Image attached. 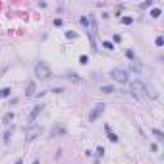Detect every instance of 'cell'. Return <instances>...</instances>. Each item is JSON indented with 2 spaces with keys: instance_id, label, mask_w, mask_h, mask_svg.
<instances>
[{
  "instance_id": "obj_1",
  "label": "cell",
  "mask_w": 164,
  "mask_h": 164,
  "mask_svg": "<svg viewBox=\"0 0 164 164\" xmlns=\"http://www.w3.org/2000/svg\"><path fill=\"white\" fill-rule=\"evenodd\" d=\"M129 93L135 95V97H149V87L139 79H133L129 83Z\"/></svg>"
},
{
  "instance_id": "obj_2",
  "label": "cell",
  "mask_w": 164,
  "mask_h": 164,
  "mask_svg": "<svg viewBox=\"0 0 164 164\" xmlns=\"http://www.w3.org/2000/svg\"><path fill=\"white\" fill-rule=\"evenodd\" d=\"M35 75H37V77H41V79H50L52 72H50V68L46 66L45 62H39L37 66H35Z\"/></svg>"
},
{
  "instance_id": "obj_3",
  "label": "cell",
  "mask_w": 164,
  "mask_h": 164,
  "mask_svg": "<svg viewBox=\"0 0 164 164\" xmlns=\"http://www.w3.org/2000/svg\"><path fill=\"white\" fill-rule=\"evenodd\" d=\"M110 77L114 79V81H118V83H127L129 74H127L126 70H122V68H114V70L110 72Z\"/></svg>"
},
{
  "instance_id": "obj_4",
  "label": "cell",
  "mask_w": 164,
  "mask_h": 164,
  "mask_svg": "<svg viewBox=\"0 0 164 164\" xmlns=\"http://www.w3.org/2000/svg\"><path fill=\"white\" fill-rule=\"evenodd\" d=\"M37 135H41V126L29 124V126L25 127V139H27V141H33V139H37Z\"/></svg>"
},
{
  "instance_id": "obj_5",
  "label": "cell",
  "mask_w": 164,
  "mask_h": 164,
  "mask_svg": "<svg viewBox=\"0 0 164 164\" xmlns=\"http://www.w3.org/2000/svg\"><path fill=\"white\" fill-rule=\"evenodd\" d=\"M104 108H106V106L102 104V102H98V104H95V106H93V110L89 112V116H87V120H89V122H95V120H98L100 116H102V112H104Z\"/></svg>"
},
{
  "instance_id": "obj_6",
  "label": "cell",
  "mask_w": 164,
  "mask_h": 164,
  "mask_svg": "<svg viewBox=\"0 0 164 164\" xmlns=\"http://www.w3.org/2000/svg\"><path fill=\"white\" fill-rule=\"evenodd\" d=\"M43 108H45V104H37V106H33V110H31V114H29V124H33V122H35V120H37V116L39 114H41V112H43Z\"/></svg>"
},
{
  "instance_id": "obj_7",
  "label": "cell",
  "mask_w": 164,
  "mask_h": 164,
  "mask_svg": "<svg viewBox=\"0 0 164 164\" xmlns=\"http://www.w3.org/2000/svg\"><path fill=\"white\" fill-rule=\"evenodd\" d=\"M66 133H68L66 126H56V127H52V131H50L52 137H62V135H66Z\"/></svg>"
},
{
  "instance_id": "obj_8",
  "label": "cell",
  "mask_w": 164,
  "mask_h": 164,
  "mask_svg": "<svg viewBox=\"0 0 164 164\" xmlns=\"http://www.w3.org/2000/svg\"><path fill=\"white\" fill-rule=\"evenodd\" d=\"M25 95H27V97H33V95H37V85H35V81H27V87H25Z\"/></svg>"
},
{
  "instance_id": "obj_9",
  "label": "cell",
  "mask_w": 164,
  "mask_h": 164,
  "mask_svg": "<svg viewBox=\"0 0 164 164\" xmlns=\"http://www.w3.org/2000/svg\"><path fill=\"white\" fill-rule=\"evenodd\" d=\"M104 129H106V133H108V139H110L112 143H118V139H120V137H118V135H116V133H112L110 126H104Z\"/></svg>"
},
{
  "instance_id": "obj_10",
  "label": "cell",
  "mask_w": 164,
  "mask_h": 164,
  "mask_svg": "<svg viewBox=\"0 0 164 164\" xmlns=\"http://www.w3.org/2000/svg\"><path fill=\"white\" fill-rule=\"evenodd\" d=\"M100 91H102V93H106V95H110V93H116V89H114L112 85H102V87H100Z\"/></svg>"
},
{
  "instance_id": "obj_11",
  "label": "cell",
  "mask_w": 164,
  "mask_h": 164,
  "mask_svg": "<svg viewBox=\"0 0 164 164\" xmlns=\"http://www.w3.org/2000/svg\"><path fill=\"white\" fill-rule=\"evenodd\" d=\"M10 93H12V89H10V87H4V89H0V98L10 97Z\"/></svg>"
},
{
  "instance_id": "obj_12",
  "label": "cell",
  "mask_w": 164,
  "mask_h": 164,
  "mask_svg": "<svg viewBox=\"0 0 164 164\" xmlns=\"http://www.w3.org/2000/svg\"><path fill=\"white\" fill-rule=\"evenodd\" d=\"M153 135L157 137L158 141H164V135H162V131H160V129H153Z\"/></svg>"
},
{
  "instance_id": "obj_13",
  "label": "cell",
  "mask_w": 164,
  "mask_h": 164,
  "mask_svg": "<svg viewBox=\"0 0 164 164\" xmlns=\"http://www.w3.org/2000/svg\"><path fill=\"white\" fill-rule=\"evenodd\" d=\"M79 21H81V25H83V27H87V29H89V25H91L89 17H85V15H83V17H81V19H79Z\"/></svg>"
},
{
  "instance_id": "obj_14",
  "label": "cell",
  "mask_w": 164,
  "mask_h": 164,
  "mask_svg": "<svg viewBox=\"0 0 164 164\" xmlns=\"http://www.w3.org/2000/svg\"><path fill=\"white\" fill-rule=\"evenodd\" d=\"M122 23H124V25H131V23H133V17L126 15V17H122Z\"/></svg>"
},
{
  "instance_id": "obj_15",
  "label": "cell",
  "mask_w": 164,
  "mask_h": 164,
  "mask_svg": "<svg viewBox=\"0 0 164 164\" xmlns=\"http://www.w3.org/2000/svg\"><path fill=\"white\" fill-rule=\"evenodd\" d=\"M160 14H162V12H160L158 8H153V10H151V15H153V17H160Z\"/></svg>"
},
{
  "instance_id": "obj_16",
  "label": "cell",
  "mask_w": 164,
  "mask_h": 164,
  "mask_svg": "<svg viewBox=\"0 0 164 164\" xmlns=\"http://www.w3.org/2000/svg\"><path fill=\"white\" fill-rule=\"evenodd\" d=\"M102 46H104L106 50H112V48H114V45H112L110 41H102Z\"/></svg>"
},
{
  "instance_id": "obj_17",
  "label": "cell",
  "mask_w": 164,
  "mask_h": 164,
  "mask_svg": "<svg viewBox=\"0 0 164 164\" xmlns=\"http://www.w3.org/2000/svg\"><path fill=\"white\" fill-rule=\"evenodd\" d=\"M126 56H127L129 60H131V62L135 60V52H133V50H126Z\"/></svg>"
},
{
  "instance_id": "obj_18",
  "label": "cell",
  "mask_w": 164,
  "mask_h": 164,
  "mask_svg": "<svg viewBox=\"0 0 164 164\" xmlns=\"http://www.w3.org/2000/svg\"><path fill=\"white\" fill-rule=\"evenodd\" d=\"M87 62H89V56H85V54H83V56H79V64H83V66H85Z\"/></svg>"
},
{
  "instance_id": "obj_19",
  "label": "cell",
  "mask_w": 164,
  "mask_h": 164,
  "mask_svg": "<svg viewBox=\"0 0 164 164\" xmlns=\"http://www.w3.org/2000/svg\"><path fill=\"white\" fill-rule=\"evenodd\" d=\"M68 77H70L72 81H79V75L77 74H68Z\"/></svg>"
},
{
  "instance_id": "obj_20",
  "label": "cell",
  "mask_w": 164,
  "mask_h": 164,
  "mask_svg": "<svg viewBox=\"0 0 164 164\" xmlns=\"http://www.w3.org/2000/svg\"><path fill=\"white\" fill-rule=\"evenodd\" d=\"M12 120H14V114H12V112H10V114H6V116H4V122H12Z\"/></svg>"
},
{
  "instance_id": "obj_21",
  "label": "cell",
  "mask_w": 164,
  "mask_h": 164,
  "mask_svg": "<svg viewBox=\"0 0 164 164\" xmlns=\"http://www.w3.org/2000/svg\"><path fill=\"white\" fill-rule=\"evenodd\" d=\"M104 155V147H97V157H102Z\"/></svg>"
},
{
  "instance_id": "obj_22",
  "label": "cell",
  "mask_w": 164,
  "mask_h": 164,
  "mask_svg": "<svg viewBox=\"0 0 164 164\" xmlns=\"http://www.w3.org/2000/svg\"><path fill=\"white\" fill-rule=\"evenodd\" d=\"M10 135H12V131H6V133H4V143L10 141Z\"/></svg>"
},
{
  "instance_id": "obj_23",
  "label": "cell",
  "mask_w": 164,
  "mask_h": 164,
  "mask_svg": "<svg viewBox=\"0 0 164 164\" xmlns=\"http://www.w3.org/2000/svg\"><path fill=\"white\" fill-rule=\"evenodd\" d=\"M164 45V39L162 37H157V46H162Z\"/></svg>"
},
{
  "instance_id": "obj_24",
  "label": "cell",
  "mask_w": 164,
  "mask_h": 164,
  "mask_svg": "<svg viewBox=\"0 0 164 164\" xmlns=\"http://www.w3.org/2000/svg\"><path fill=\"white\" fill-rule=\"evenodd\" d=\"M66 37H68V39H75L77 35H75V33H72V31H68V33H66Z\"/></svg>"
},
{
  "instance_id": "obj_25",
  "label": "cell",
  "mask_w": 164,
  "mask_h": 164,
  "mask_svg": "<svg viewBox=\"0 0 164 164\" xmlns=\"http://www.w3.org/2000/svg\"><path fill=\"white\" fill-rule=\"evenodd\" d=\"M112 39H114V43H120V41H122V37H120L118 33H116V35H114V37H112Z\"/></svg>"
},
{
  "instance_id": "obj_26",
  "label": "cell",
  "mask_w": 164,
  "mask_h": 164,
  "mask_svg": "<svg viewBox=\"0 0 164 164\" xmlns=\"http://www.w3.org/2000/svg\"><path fill=\"white\" fill-rule=\"evenodd\" d=\"M33 164H39V160H33Z\"/></svg>"
},
{
  "instance_id": "obj_27",
  "label": "cell",
  "mask_w": 164,
  "mask_h": 164,
  "mask_svg": "<svg viewBox=\"0 0 164 164\" xmlns=\"http://www.w3.org/2000/svg\"><path fill=\"white\" fill-rule=\"evenodd\" d=\"M15 164H21V160H17V162H15Z\"/></svg>"
}]
</instances>
